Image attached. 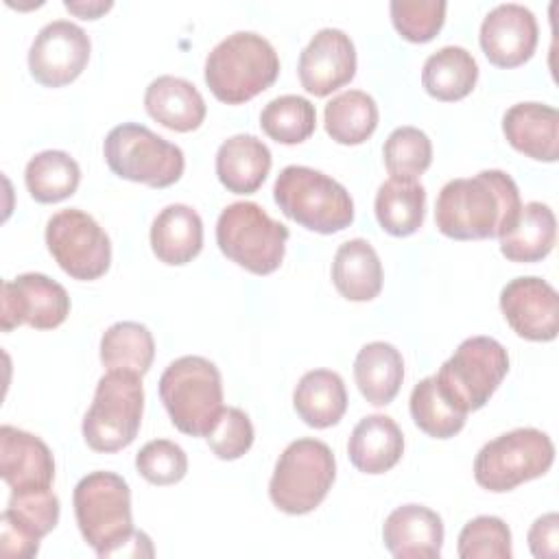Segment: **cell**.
<instances>
[{"instance_id": "7bdbcfd3", "label": "cell", "mask_w": 559, "mask_h": 559, "mask_svg": "<svg viewBox=\"0 0 559 559\" xmlns=\"http://www.w3.org/2000/svg\"><path fill=\"white\" fill-rule=\"evenodd\" d=\"M151 537L144 531H135L124 539V544L116 550L114 557H153Z\"/></svg>"}, {"instance_id": "f1b7e54d", "label": "cell", "mask_w": 559, "mask_h": 559, "mask_svg": "<svg viewBox=\"0 0 559 559\" xmlns=\"http://www.w3.org/2000/svg\"><path fill=\"white\" fill-rule=\"evenodd\" d=\"M555 238L552 210L542 201H531L520 207L515 223L500 236V253L511 262H539L552 251Z\"/></svg>"}, {"instance_id": "6da1fadb", "label": "cell", "mask_w": 559, "mask_h": 559, "mask_svg": "<svg viewBox=\"0 0 559 559\" xmlns=\"http://www.w3.org/2000/svg\"><path fill=\"white\" fill-rule=\"evenodd\" d=\"M522 207L518 183L504 170L450 179L435 203L437 229L454 240L500 238Z\"/></svg>"}, {"instance_id": "30bf717a", "label": "cell", "mask_w": 559, "mask_h": 559, "mask_svg": "<svg viewBox=\"0 0 559 559\" xmlns=\"http://www.w3.org/2000/svg\"><path fill=\"white\" fill-rule=\"evenodd\" d=\"M509 371L507 349L491 336H469L435 373L439 391L459 411L483 408Z\"/></svg>"}, {"instance_id": "7402d4cb", "label": "cell", "mask_w": 559, "mask_h": 559, "mask_svg": "<svg viewBox=\"0 0 559 559\" xmlns=\"http://www.w3.org/2000/svg\"><path fill=\"white\" fill-rule=\"evenodd\" d=\"M144 107L153 120L179 133L199 129L207 114L197 85L173 74H162L148 83L144 92Z\"/></svg>"}, {"instance_id": "603a6c76", "label": "cell", "mask_w": 559, "mask_h": 559, "mask_svg": "<svg viewBox=\"0 0 559 559\" xmlns=\"http://www.w3.org/2000/svg\"><path fill=\"white\" fill-rule=\"evenodd\" d=\"M151 249L164 264L181 266L203 249V221L186 203L166 205L151 225Z\"/></svg>"}, {"instance_id": "52a82bcc", "label": "cell", "mask_w": 559, "mask_h": 559, "mask_svg": "<svg viewBox=\"0 0 559 559\" xmlns=\"http://www.w3.org/2000/svg\"><path fill=\"white\" fill-rule=\"evenodd\" d=\"M288 242V227L271 218L253 201L229 203L216 221V245L231 262L269 275L280 269Z\"/></svg>"}, {"instance_id": "277c9868", "label": "cell", "mask_w": 559, "mask_h": 559, "mask_svg": "<svg viewBox=\"0 0 559 559\" xmlns=\"http://www.w3.org/2000/svg\"><path fill=\"white\" fill-rule=\"evenodd\" d=\"M159 397L179 432L205 437L225 408L221 371L203 356H181L164 369Z\"/></svg>"}, {"instance_id": "8fae6325", "label": "cell", "mask_w": 559, "mask_h": 559, "mask_svg": "<svg viewBox=\"0 0 559 559\" xmlns=\"http://www.w3.org/2000/svg\"><path fill=\"white\" fill-rule=\"evenodd\" d=\"M555 461L552 439L537 428H515L487 441L474 459V478L493 493L544 476Z\"/></svg>"}, {"instance_id": "5bb4252c", "label": "cell", "mask_w": 559, "mask_h": 559, "mask_svg": "<svg viewBox=\"0 0 559 559\" xmlns=\"http://www.w3.org/2000/svg\"><path fill=\"white\" fill-rule=\"evenodd\" d=\"M90 37L70 20H52L39 28L28 48L31 76L46 87L72 83L90 61Z\"/></svg>"}, {"instance_id": "5b68a950", "label": "cell", "mask_w": 559, "mask_h": 559, "mask_svg": "<svg viewBox=\"0 0 559 559\" xmlns=\"http://www.w3.org/2000/svg\"><path fill=\"white\" fill-rule=\"evenodd\" d=\"M72 502L85 544L98 557H114L133 533L129 483L114 472H90L76 483Z\"/></svg>"}, {"instance_id": "e575fe53", "label": "cell", "mask_w": 559, "mask_h": 559, "mask_svg": "<svg viewBox=\"0 0 559 559\" xmlns=\"http://www.w3.org/2000/svg\"><path fill=\"white\" fill-rule=\"evenodd\" d=\"M408 408L415 426L435 439L454 437L461 432L467 417V413L459 411L445 400L437 386L435 376H428L413 386Z\"/></svg>"}, {"instance_id": "ac0fdd59", "label": "cell", "mask_w": 559, "mask_h": 559, "mask_svg": "<svg viewBox=\"0 0 559 559\" xmlns=\"http://www.w3.org/2000/svg\"><path fill=\"white\" fill-rule=\"evenodd\" d=\"M539 37L537 20L533 11L518 2H504L493 7L478 33L485 57L498 68H518L535 52Z\"/></svg>"}, {"instance_id": "8d00e7d4", "label": "cell", "mask_w": 559, "mask_h": 559, "mask_svg": "<svg viewBox=\"0 0 559 559\" xmlns=\"http://www.w3.org/2000/svg\"><path fill=\"white\" fill-rule=\"evenodd\" d=\"M382 157L393 179L417 181L432 162V142L421 129L404 124L389 133L382 146Z\"/></svg>"}, {"instance_id": "3957f363", "label": "cell", "mask_w": 559, "mask_h": 559, "mask_svg": "<svg viewBox=\"0 0 559 559\" xmlns=\"http://www.w3.org/2000/svg\"><path fill=\"white\" fill-rule=\"evenodd\" d=\"M273 199L284 216L317 234H336L354 221V201L345 186L310 166L282 168Z\"/></svg>"}, {"instance_id": "60d3db41", "label": "cell", "mask_w": 559, "mask_h": 559, "mask_svg": "<svg viewBox=\"0 0 559 559\" xmlns=\"http://www.w3.org/2000/svg\"><path fill=\"white\" fill-rule=\"evenodd\" d=\"M253 424L249 415L236 406L221 411L212 430L205 435L210 450L223 461H236L253 445Z\"/></svg>"}, {"instance_id": "7a4b0ae2", "label": "cell", "mask_w": 559, "mask_h": 559, "mask_svg": "<svg viewBox=\"0 0 559 559\" xmlns=\"http://www.w3.org/2000/svg\"><path fill=\"white\" fill-rule=\"evenodd\" d=\"M203 74L221 103L240 105L275 83L280 57L260 33L236 31L207 52Z\"/></svg>"}, {"instance_id": "d4e9b609", "label": "cell", "mask_w": 559, "mask_h": 559, "mask_svg": "<svg viewBox=\"0 0 559 559\" xmlns=\"http://www.w3.org/2000/svg\"><path fill=\"white\" fill-rule=\"evenodd\" d=\"M269 146L251 133L227 138L216 151L218 181L234 194L255 192L271 170Z\"/></svg>"}, {"instance_id": "ba28073f", "label": "cell", "mask_w": 559, "mask_h": 559, "mask_svg": "<svg viewBox=\"0 0 559 559\" xmlns=\"http://www.w3.org/2000/svg\"><path fill=\"white\" fill-rule=\"evenodd\" d=\"M144 386L142 376L131 371H107L94 391L83 417V439L96 452H118L133 443L142 424Z\"/></svg>"}, {"instance_id": "e0dca14e", "label": "cell", "mask_w": 559, "mask_h": 559, "mask_svg": "<svg viewBox=\"0 0 559 559\" xmlns=\"http://www.w3.org/2000/svg\"><path fill=\"white\" fill-rule=\"evenodd\" d=\"M297 74L301 87L314 96H328L356 74V48L341 28H321L299 55Z\"/></svg>"}, {"instance_id": "8992f818", "label": "cell", "mask_w": 559, "mask_h": 559, "mask_svg": "<svg viewBox=\"0 0 559 559\" xmlns=\"http://www.w3.org/2000/svg\"><path fill=\"white\" fill-rule=\"evenodd\" d=\"M334 478L336 461L330 445L312 437L295 439L275 461L269 498L280 511L304 515L323 502Z\"/></svg>"}, {"instance_id": "7c38bea8", "label": "cell", "mask_w": 559, "mask_h": 559, "mask_svg": "<svg viewBox=\"0 0 559 559\" xmlns=\"http://www.w3.org/2000/svg\"><path fill=\"white\" fill-rule=\"evenodd\" d=\"M46 247L55 262L74 280L92 282L111 264V240L83 210L68 207L46 223Z\"/></svg>"}, {"instance_id": "44dd1931", "label": "cell", "mask_w": 559, "mask_h": 559, "mask_svg": "<svg viewBox=\"0 0 559 559\" xmlns=\"http://www.w3.org/2000/svg\"><path fill=\"white\" fill-rule=\"evenodd\" d=\"M502 133L507 142L537 162H555L559 157V114L546 103H515L502 116Z\"/></svg>"}, {"instance_id": "9a60e30c", "label": "cell", "mask_w": 559, "mask_h": 559, "mask_svg": "<svg viewBox=\"0 0 559 559\" xmlns=\"http://www.w3.org/2000/svg\"><path fill=\"white\" fill-rule=\"evenodd\" d=\"M59 522V498L48 489L11 491L0 515V552L9 559H31Z\"/></svg>"}, {"instance_id": "ffe728a7", "label": "cell", "mask_w": 559, "mask_h": 559, "mask_svg": "<svg viewBox=\"0 0 559 559\" xmlns=\"http://www.w3.org/2000/svg\"><path fill=\"white\" fill-rule=\"evenodd\" d=\"M382 542L397 559H437L443 546L441 515L424 504H402L386 515Z\"/></svg>"}, {"instance_id": "4dcf8cb0", "label": "cell", "mask_w": 559, "mask_h": 559, "mask_svg": "<svg viewBox=\"0 0 559 559\" xmlns=\"http://www.w3.org/2000/svg\"><path fill=\"white\" fill-rule=\"evenodd\" d=\"M376 218L380 227L391 236H411L415 234L426 214V188L419 181L406 179H386L373 201Z\"/></svg>"}, {"instance_id": "2e32d148", "label": "cell", "mask_w": 559, "mask_h": 559, "mask_svg": "<svg viewBox=\"0 0 559 559\" xmlns=\"http://www.w3.org/2000/svg\"><path fill=\"white\" fill-rule=\"evenodd\" d=\"M500 310L513 332L526 341H552L559 332V295L546 280L526 275L500 290Z\"/></svg>"}, {"instance_id": "ee69618b", "label": "cell", "mask_w": 559, "mask_h": 559, "mask_svg": "<svg viewBox=\"0 0 559 559\" xmlns=\"http://www.w3.org/2000/svg\"><path fill=\"white\" fill-rule=\"evenodd\" d=\"M63 7L83 20H96L103 13H107L114 7V2L111 0H66Z\"/></svg>"}, {"instance_id": "f35d334b", "label": "cell", "mask_w": 559, "mask_h": 559, "mask_svg": "<svg viewBox=\"0 0 559 559\" xmlns=\"http://www.w3.org/2000/svg\"><path fill=\"white\" fill-rule=\"evenodd\" d=\"M445 9L443 0H391L389 4L395 31L415 44L430 41L441 31Z\"/></svg>"}, {"instance_id": "836d02e7", "label": "cell", "mask_w": 559, "mask_h": 559, "mask_svg": "<svg viewBox=\"0 0 559 559\" xmlns=\"http://www.w3.org/2000/svg\"><path fill=\"white\" fill-rule=\"evenodd\" d=\"M31 197L39 203H59L72 197L81 181V168L66 151L48 148L33 155L24 168Z\"/></svg>"}, {"instance_id": "cb8c5ba5", "label": "cell", "mask_w": 559, "mask_h": 559, "mask_svg": "<svg viewBox=\"0 0 559 559\" xmlns=\"http://www.w3.org/2000/svg\"><path fill=\"white\" fill-rule=\"evenodd\" d=\"M347 454L356 469L365 474L389 472L404 454V435L393 417L367 415L362 417L347 441Z\"/></svg>"}, {"instance_id": "74e56055", "label": "cell", "mask_w": 559, "mask_h": 559, "mask_svg": "<svg viewBox=\"0 0 559 559\" xmlns=\"http://www.w3.org/2000/svg\"><path fill=\"white\" fill-rule=\"evenodd\" d=\"M456 552L461 559H511V531L496 515H478L461 528Z\"/></svg>"}, {"instance_id": "d6a6232c", "label": "cell", "mask_w": 559, "mask_h": 559, "mask_svg": "<svg viewBox=\"0 0 559 559\" xmlns=\"http://www.w3.org/2000/svg\"><path fill=\"white\" fill-rule=\"evenodd\" d=\"M328 135L338 144H362L378 127V105L371 94L362 90H347L336 94L323 111Z\"/></svg>"}, {"instance_id": "83f0119b", "label": "cell", "mask_w": 559, "mask_h": 559, "mask_svg": "<svg viewBox=\"0 0 559 559\" xmlns=\"http://www.w3.org/2000/svg\"><path fill=\"white\" fill-rule=\"evenodd\" d=\"M382 262L365 238L345 240L332 260V282L349 301H371L382 290Z\"/></svg>"}, {"instance_id": "ab89813d", "label": "cell", "mask_w": 559, "mask_h": 559, "mask_svg": "<svg viewBox=\"0 0 559 559\" xmlns=\"http://www.w3.org/2000/svg\"><path fill=\"white\" fill-rule=\"evenodd\" d=\"M138 474L153 485H175L188 472L183 448L170 439H153L135 454Z\"/></svg>"}, {"instance_id": "4316f807", "label": "cell", "mask_w": 559, "mask_h": 559, "mask_svg": "<svg viewBox=\"0 0 559 559\" xmlns=\"http://www.w3.org/2000/svg\"><path fill=\"white\" fill-rule=\"evenodd\" d=\"M293 406L310 428H330L341 421L347 411V389L343 378L332 369L306 371L295 391Z\"/></svg>"}, {"instance_id": "b9f144b4", "label": "cell", "mask_w": 559, "mask_h": 559, "mask_svg": "<svg viewBox=\"0 0 559 559\" xmlns=\"http://www.w3.org/2000/svg\"><path fill=\"white\" fill-rule=\"evenodd\" d=\"M528 548L535 559H555L559 555V515L555 511L544 513L531 524Z\"/></svg>"}, {"instance_id": "1f68e13d", "label": "cell", "mask_w": 559, "mask_h": 559, "mask_svg": "<svg viewBox=\"0 0 559 559\" xmlns=\"http://www.w3.org/2000/svg\"><path fill=\"white\" fill-rule=\"evenodd\" d=\"M155 358L151 330L138 321H118L100 336V362L107 371H131L144 376Z\"/></svg>"}, {"instance_id": "4fadbf2b", "label": "cell", "mask_w": 559, "mask_h": 559, "mask_svg": "<svg viewBox=\"0 0 559 559\" xmlns=\"http://www.w3.org/2000/svg\"><path fill=\"white\" fill-rule=\"evenodd\" d=\"M70 314L68 290L44 273H22L2 282V332L17 325L35 330H52Z\"/></svg>"}, {"instance_id": "9c48e42d", "label": "cell", "mask_w": 559, "mask_h": 559, "mask_svg": "<svg viewBox=\"0 0 559 559\" xmlns=\"http://www.w3.org/2000/svg\"><path fill=\"white\" fill-rule=\"evenodd\" d=\"M103 155L114 175L151 188L173 186L186 168L183 151L177 144L138 122L114 127L105 135Z\"/></svg>"}, {"instance_id": "484cf974", "label": "cell", "mask_w": 559, "mask_h": 559, "mask_svg": "<svg viewBox=\"0 0 559 559\" xmlns=\"http://www.w3.org/2000/svg\"><path fill=\"white\" fill-rule=\"evenodd\" d=\"M354 380L369 404H391L404 380V360L400 349L384 341L362 345L354 360Z\"/></svg>"}, {"instance_id": "d590c367", "label": "cell", "mask_w": 559, "mask_h": 559, "mask_svg": "<svg viewBox=\"0 0 559 559\" xmlns=\"http://www.w3.org/2000/svg\"><path fill=\"white\" fill-rule=\"evenodd\" d=\"M262 131L280 144H299L314 133L317 109L297 94H284L266 103L260 114Z\"/></svg>"}, {"instance_id": "d6986e66", "label": "cell", "mask_w": 559, "mask_h": 559, "mask_svg": "<svg viewBox=\"0 0 559 559\" xmlns=\"http://www.w3.org/2000/svg\"><path fill=\"white\" fill-rule=\"evenodd\" d=\"M0 474L11 491L48 489L55 480V456L39 437L4 424L0 428Z\"/></svg>"}, {"instance_id": "f546056e", "label": "cell", "mask_w": 559, "mask_h": 559, "mask_svg": "<svg viewBox=\"0 0 559 559\" xmlns=\"http://www.w3.org/2000/svg\"><path fill=\"white\" fill-rule=\"evenodd\" d=\"M478 81V63L463 46H443L421 68L424 90L443 103L465 98Z\"/></svg>"}]
</instances>
